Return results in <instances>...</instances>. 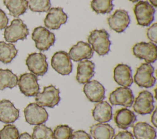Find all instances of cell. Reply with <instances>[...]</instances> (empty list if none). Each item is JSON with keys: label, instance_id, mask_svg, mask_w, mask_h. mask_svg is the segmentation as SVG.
Masks as SVG:
<instances>
[{"label": "cell", "instance_id": "23", "mask_svg": "<svg viewBox=\"0 0 157 139\" xmlns=\"http://www.w3.org/2000/svg\"><path fill=\"white\" fill-rule=\"evenodd\" d=\"M90 133L94 139H113L115 130L107 123H98L90 126Z\"/></svg>", "mask_w": 157, "mask_h": 139}, {"label": "cell", "instance_id": "8", "mask_svg": "<svg viewBox=\"0 0 157 139\" xmlns=\"http://www.w3.org/2000/svg\"><path fill=\"white\" fill-rule=\"evenodd\" d=\"M134 55L143 59L147 63H154L157 58V46L152 42H140L136 43L132 48Z\"/></svg>", "mask_w": 157, "mask_h": 139}, {"label": "cell", "instance_id": "36", "mask_svg": "<svg viewBox=\"0 0 157 139\" xmlns=\"http://www.w3.org/2000/svg\"><path fill=\"white\" fill-rule=\"evenodd\" d=\"M9 22V19L5 12L0 9V30L5 29Z\"/></svg>", "mask_w": 157, "mask_h": 139}, {"label": "cell", "instance_id": "22", "mask_svg": "<svg viewBox=\"0 0 157 139\" xmlns=\"http://www.w3.org/2000/svg\"><path fill=\"white\" fill-rule=\"evenodd\" d=\"M94 63L88 60H83L77 64L76 80L79 84H85L90 80L94 74Z\"/></svg>", "mask_w": 157, "mask_h": 139}, {"label": "cell", "instance_id": "21", "mask_svg": "<svg viewBox=\"0 0 157 139\" xmlns=\"http://www.w3.org/2000/svg\"><path fill=\"white\" fill-rule=\"evenodd\" d=\"M92 116L98 123H107L112 118V106L105 101L98 102L92 110Z\"/></svg>", "mask_w": 157, "mask_h": 139}, {"label": "cell", "instance_id": "4", "mask_svg": "<svg viewBox=\"0 0 157 139\" xmlns=\"http://www.w3.org/2000/svg\"><path fill=\"white\" fill-rule=\"evenodd\" d=\"M31 37L36 48L41 51L48 50L55 41L54 34L42 26L36 27L33 31Z\"/></svg>", "mask_w": 157, "mask_h": 139}, {"label": "cell", "instance_id": "31", "mask_svg": "<svg viewBox=\"0 0 157 139\" xmlns=\"http://www.w3.org/2000/svg\"><path fill=\"white\" fill-rule=\"evenodd\" d=\"M73 130L66 124H59L53 131V139H71Z\"/></svg>", "mask_w": 157, "mask_h": 139}, {"label": "cell", "instance_id": "19", "mask_svg": "<svg viewBox=\"0 0 157 139\" xmlns=\"http://www.w3.org/2000/svg\"><path fill=\"white\" fill-rule=\"evenodd\" d=\"M19 113V110L9 100L0 101V121L6 124L12 123L18 118Z\"/></svg>", "mask_w": 157, "mask_h": 139}, {"label": "cell", "instance_id": "38", "mask_svg": "<svg viewBox=\"0 0 157 139\" xmlns=\"http://www.w3.org/2000/svg\"><path fill=\"white\" fill-rule=\"evenodd\" d=\"M18 139H33V138L28 132H23L19 135Z\"/></svg>", "mask_w": 157, "mask_h": 139}, {"label": "cell", "instance_id": "10", "mask_svg": "<svg viewBox=\"0 0 157 139\" xmlns=\"http://www.w3.org/2000/svg\"><path fill=\"white\" fill-rule=\"evenodd\" d=\"M26 65L31 73L36 76H44L48 70L47 57L40 52L29 54L26 59Z\"/></svg>", "mask_w": 157, "mask_h": 139}, {"label": "cell", "instance_id": "6", "mask_svg": "<svg viewBox=\"0 0 157 139\" xmlns=\"http://www.w3.org/2000/svg\"><path fill=\"white\" fill-rule=\"evenodd\" d=\"M35 96L36 103L42 107L53 108L60 101L59 90L52 85L44 87L42 92Z\"/></svg>", "mask_w": 157, "mask_h": 139}, {"label": "cell", "instance_id": "15", "mask_svg": "<svg viewBox=\"0 0 157 139\" xmlns=\"http://www.w3.org/2000/svg\"><path fill=\"white\" fill-rule=\"evenodd\" d=\"M67 20V16L61 7H53L47 12L44 22L46 28L56 30L62 24H65Z\"/></svg>", "mask_w": 157, "mask_h": 139}, {"label": "cell", "instance_id": "34", "mask_svg": "<svg viewBox=\"0 0 157 139\" xmlns=\"http://www.w3.org/2000/svg\"><path fill=\"white\" fill-rule=\"evenodd\" d=\"M71 139H92L90 134L83 130H78L72 132Z\"/></svg>", "mask_w": 157, "mask_h": 139}, {"label": "cell", "instance_id": "33", "mask_svg": "<svg viewBox=\"0 0 157 139\" xmlns=\"http://www.w3.org/2000/svg\"><path fill=\"white\" fill-rule=\"evenodd\" d=\"M147 36L151 42L156 44L157 43V23H153L147 30Z\"/></svg>", "mask_w": 157, "mask_h": 139}, {"label": "cell", "instance_id": "1", "mask_svg": "<svg viewBox=\"0 0 157 139\" xmlns=\"http://www.w3.org/2000/svg\"><path fill=\"white\" fill-rule=\"evenodd\" d=\"M88 43L99 55H104L110 51L111 42L109 34L105 29H94L90 32L88 37Z\"/></svg>", "mask_w": 157, "mask_h": 139}, {"label": "cell", "instance_id": "9", "mask_svg": "<svg viewBox=\"0 0 157 139\" xmlns=\"http://www.w3.org/2000/svg\"><path fill=\"white\" fill-rule=\"evenodd\" d=\"M37 76L29 73L21 74L17 84L21 93L26 96H35L39 92V85Z\"/></svg>", "mask_w": 157, "mask_h": 139}, {"label": "cell", "instance_id": "20", "mask_svg": "<svg viewBox=\"0 0 157 139\" xmlns=\"http://www.w3.org/2000/svg\"><path fill=\"white\" fill-rule=\"evenodd\" d=\"M113 119L118 128L127 129L133 126L136 121V116L132 110L126 108H121L115 112Z\"/></svg>", "mask_w": 157, "mask_h": 139}, {"label": "cell", "instance_id": "29", "mask_svg": "<svg viewBox=\"0 0 157 139\" xmlns=\"http://www.w3.org/2000/svg\"><path fill=\"white\" fill-rule=\"evenodd\" d=\"M31 137L33 139H53V130L44 124L36 125Z\"/></svg>", "mask_w": 157, "mask_h": 139}, {"label": "cell", "instance_id": "28", "mask_svg": "<svg viewBox=\"0 0 157 139\" xmlns=\"http://www.w3.org/2000/svg\"><path fill=\"white\" fill-rule=\"evenodd\" d=\"M113 0H92L90 3L92 10L97 14L109 13L113 9Z\"/></svg>", "mask_w": 157, "mask_h": 139}, {"label": "cell", "instance_id": "32", "mask_svg": "<svg viewBox=\"0 0 157 139\" xmlns=\"http://www.w3.org/2000/svg\"><path fill=\"white\" fill-rule=\"evenodd\" d=\"M18 129L13 124H7L0 130V139H18Z\"/></svg>", "mask_w": 157, "mask_h": 139}, {"label": "cell", "instance_id": "35", "mask_svg": "<svg viewBox=\"0 0 157 139\" xmlns=\"http://www.w3.org/2000/svg\"><path fill=\"white\" fill-rule=\"evenodd\" d=\"M113 139H134L132 133L127 130H122L118 132L114 135Z\"/></svg>", "mask_w": 157, "mask_h": 139}, {"label": "cell", "instance_id": "26", "mask_svg": "<svg viewBox=\"0 0 157 139\" xmlns=\"http://www.w3.org/2000/svg\"><path fill=\"white\" fill-rule=\"evenodd\" d=\"M18 50L12 43L0 41V61L4 63H9L17 55Z\"/></svg>", "mask_w": 157, "mask_h": 139}, {"label": "cell", "instance_id": "13", "mask_svg": "<svg viewBox=\"0 0 157 139\" xmlns=\"http://www.w3.org/2000/svg\"><path fill=\"white\" fill-rule=\"evenodd\" d=\"M52 68L58 73L65 76L69 74L72 70V63L68 53L64 51H57L51 59Z\"/></svg>", "mask_w": 157, "mask_h": 139}, {"label": "cell", "instance_id": "16", "mask_svg": "<svg viewBox=\"0 0 157 139\" xmlns=\"http://www.w3.org/2000/svg\"><path fill=\"white\" fill-rule=\"evenodd\" d=\"M83 91L87 99L93 102L103 101L105 98V90L104 86L96 80L85 83L83 87Z\"/></svg>", "mask_w": 157, "mask_h": 139}, {"label": "cell", "instance_id": "12", "mask_svg": "<svg viewBox=\"0 0 157 139\" xmlns=\"http://www.w3.org/2000/svg\"><path fill=\"white\" fill-rule=\"evenodd\" d=\"M109 101L113 105L130 107L134 102V96L129 88L120 87L109 94Z\"/></svg>", "mask_w": 157, "mask_h": 139}, {"label": "cell", "instance_id": "17", "mask_svg": "<svg viewBox=\"0 0 157 139\" xmlns=\"http://www.w3.org/2000/svg\"><path fill=\"white\" fill-rule=\"evenodd\" d=\"M68 55L71 60L80 62L91 59L93 55V50L89 43L80 41L71 48Z\"/></svg>", "mask_w": 157, "mask_h": 139}, {"label": "cell", "instance_id": "11", "mask_svg": "<svg viewBox=\"0 0 157 139\" xmlns=\"http://www.w3.org/2000/svg\"><path fill=\"white\" fill-rule=\"evenodd\" d=\"M153 94L147 90H143L138 94L132 104L134 111L139 115L151 113L154 109Z\"/></svg>", "mask_w": 157, "mask_h": 139}, {"label": "cell", "instance_id": "24", "mask_svg": "<svg viewBox=\"0 0 157 139\" xmlns=\"http://www.w3.org/2000/svg\"><path fill=\"white\" fill-rule=\"evenodd\" d=\"M132 127L133 136L136 139H155L156 130L145 122H137Z\"/></svg>", "mask_w": 157, "mask_h": 139}, {"label": "cell", "instance_id": "37", "mask_svg": "<svg viewBox=\"0 0 157 139\" xmlns=\"http://www.w3.org/2000/svg\"><path fill=\"white\" fill-rule=\"evenodd\" d=\"M156 110L157 108H155L153 109L152 112V114L151 115V118H150V121L152 123V124L156 127H157V123H156Z\"/></svg>", "mask_w": 157, "mask_h": 139}, {"label": "cell", "instance_id": "39", "mask_svg": "<svg viewBox=\"0 0 157 139\" xmlns=\"http://www.w3.org/2000/svg\"><path fill=\"white\" fill-rule=\"evenodd\" d=\"M150 2V4L153 7H157V0H149Z\"/></svg>", "mask_w": 157, "mask_h": 139}, {"label": "cell", "instance_id": "7", "mask_svg": "<svg viewBox=\"0 0 157 139\" xmlns=\"http://www.w3.org/2000/svg\"><path fill=\"white\" fill-rule=\"evenodd\" d=\"M23 112L26 121L31 125L44 124L48 118V114L45 109L34 102L27 105Z\"/></svg>", "mask_w": 157, "mask_h": 139}, {"label": "cell", "instance_id": "2", "mask_svg": "<svg viewBox=\"0 0 157 139\" xmlns=\"http://www.w3.org/2000/svg\"><path fill=\"white\" fill-rule=\"evenodd\" d=\"M29 34V30L23 21L19 18L13 20L10 24L6 26L4 32V37L6 41L15 43L18 40H23Z\"/></svg>", "mask_w": 157, "mask_h": 139}, {"label": "cell", "instance_id": "3", "mask_svg": "<svg viewBox=\"0 0 157 139\" xmlns=\"http://www.w3.org/2000/svg\"><path fill=\"white\" fill-rule=\"evenodd\" d=\"M134 13L137 24L149 26L154 20L155 8L147 1H139L134 7Z\"/></svg>", "mask_w": 157, "mask_h": 139}, {"label": "cell", "instance_id": "27", "mask_svg": "<svg viewBox=\"0 0 157 139\" xmlns=\"http://www.w3.org/2000/svg\"><path fill=\"white\" fill-rule=\"evenodd\" d=\"M18 77L9 69H0V90L12 88L17 85Z\"/></svg>", "mask_w": 157, "mask_h": 139}, {"label": "cell", "instance_id": "18", "mask_svg": "<svg viewBox=\"0 0 157 139\" xmlns=\"http://www.w3.org/2000/svg\"><path fill=\"white\" fill-rule=\"evenodd\" d=\"M113 79L121 87H130L133 82L131 67L126 64H118L113 70Z\"/></svg>", "mask_w": 157, "mask_h": 139}, {"label": "cell", "instance_id": "25", "mask_svg": "<svg viewBox=\"0 0 157 139\" xmlns=\"http://www.w3.org/2000/svg\"><path fill=\"white\" fill-rule=\"evenodd\" d=\"M3 3L9 14L15 18L24 14L28 9L27 0H3Z\"/></svg>", "mask_w": 157, "mask_h": 139}, {"label": "cell", "instance_id": "30", "mask_svg": "<svg viewBox=\"0 0 157 139\" xmlns=\"http://www.w3.org/2000/svg\"><path fill=\"white\" fill-rule=\"evenodd\" d=\"M28 7L34 12H47L51 7L50 0H28Z\"/></svg>", "mask_w": 157, "mask_h": 139}, {"label": "cell", "instance_id": "5", "mask_svg": "<svg viewBox=\"0 0 157 139\" xmlns=\"http://www.w3.org/2000/svg\"><path fill=\"white\" fill-rule=\"evenodd\" d=\"M153 73L154 68L150 63H143L136 69L133 81L139 87H151L156 82Z\"/></svg>", "mask_w": 157, "mask_h": 139}, {"label": "cell", "instance_id": "40", "mask_svg": "<svg viewBox=\"0 0 157 139\" xmlns=\"http://www.w3.org/2000/svg\"><path fill=\"white\" fill-rule=\"evenodd\" d=\"M129 1H130L132 2H138L140 0H129Z\"/></svg>", "mask_w": 157, "mask_h": 139}, {"label": "cell", "instance_id": "14", "mask_svg": "<svg viewBox=\"0 0 157 139\" xmlns=\"http://www.w3.org/2000/svg\"><path fill=\"white\" fill-rule=\"evenodd\" d=\"M107 23L111 29L121 33L128 27L130 18L126 10L117 9L107 18Z\"/></svg>", "mask_w": 157, "mask_h": 139}]
</instances>
